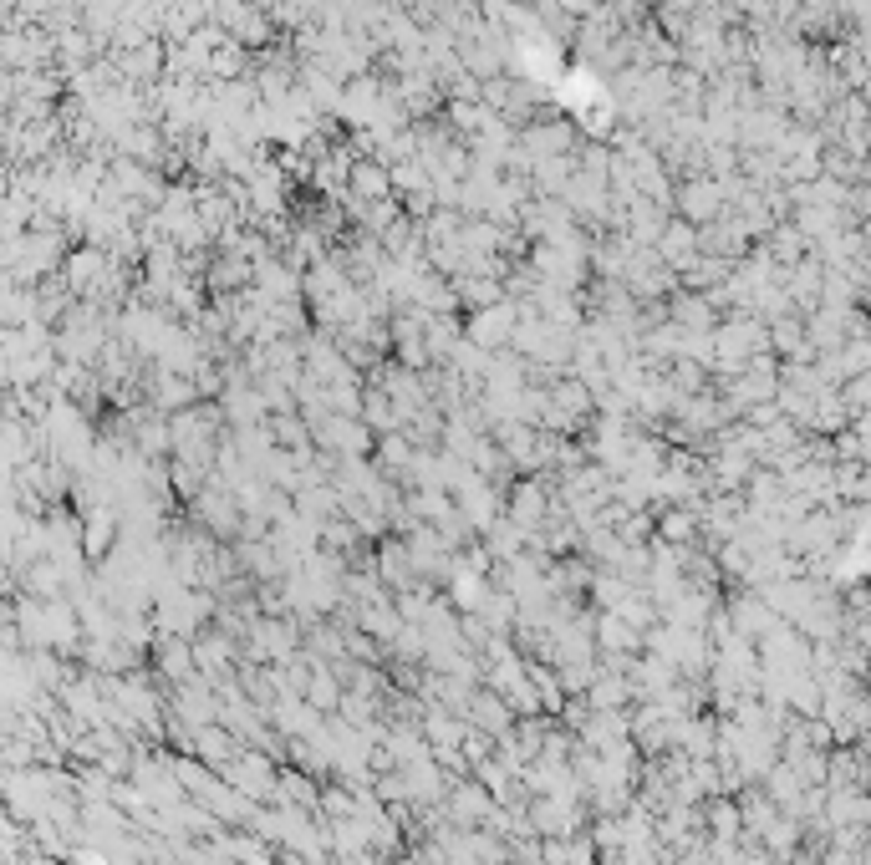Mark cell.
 Listing matches in <instances>:
<instances>
[{"instance_id":"cell-2","label":"cell","mask_w":871,"mask_h":865,"mask_svg":"<svg viewBox=\"0 0 871 865\" xmlns=\"http://www.w3.org/2000/svg\"><path fill=\"white\" fill-rule=\"evenodd\" d=\"M515 519H520V525H540V519H546V499H540V489H520L515 494Z\"/></svg>"},{"instance_id":"cell-1","label":"cell","mask_w":871,"mask_h":865,"mask_svg":"<svg viewBox=\"0 0 871 865\" xmlns=\"http://www.w3.org/2000/svg\"><path fill=\"white\" fill-rule=\"evenodd\" d=\"M352 189L367 194V199H383V194H388V173L377 168V163H372V168H352Z\"/></svg>"}]
</instances>
